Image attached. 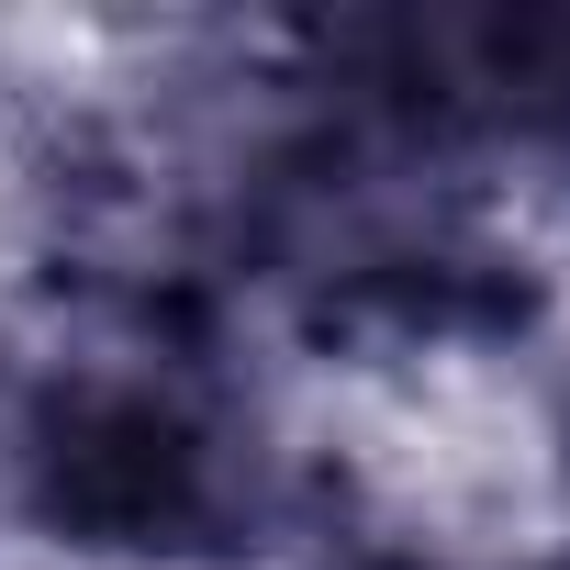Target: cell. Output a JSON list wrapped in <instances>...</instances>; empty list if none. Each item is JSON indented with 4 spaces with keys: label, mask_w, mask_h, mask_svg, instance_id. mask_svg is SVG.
Listing matches in <instances>:
<instances>
[{
    "label": "cell",
    "mask_w": 570,
    "mask_h": 570,
    "mask_svg": "<svg viewBox=\"0 0 570 570\" xmlns=\"http://www.w3.org/2000/svg\"><path fill=\"white\" fill-rule=\"evenodd\" d=\"M303 57L347 79V112L448 146H570V0H425L314 23Z\"/></svg>",
    "instance_id": "obj_2"
},
{
    "label": "cell",
    "mask_w": 570,
    "mask_h": 570,
    "mask_svg": "<svg viewBox=\"0 0 570 570\" xmlns=\"http://www.w3.org/2000/svg\"><path fill=\"white\" fill-rule=\"evenodd\" d=\"M12 492L68 548L179 570L268 548V525L292 514V448L179 303L124 292L23 381Z\"/></svg>",
    "instance_id": "obj_1"
}]
</instances>
